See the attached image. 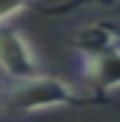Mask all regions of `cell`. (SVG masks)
<instances>
[{
  "label": "cell",
  "instance_id": "4",
  "mask_svg": "<svg viewBox=\"0 0 120 122\" xmlns=\"http://www.w3.org/2000/svg\"><path fill=\"white\" fill-rule=\"evenodd\" d=\"M29 5L32 0H0V27H6V21H11L13 16L27 11Z\"/></svg>",
  "mask_w": 120,
  "mask_h": 122
},
{
  "label": "cell",
  "instance_id": "6",
  "mask_svg": "<svg viewBox=\"0 0 120 122\" xmlns=\"http://www.w3.org/2000/svg\"><path fill=\"white\" fill-rule=\"evenodd\" d=\"M115 27H117V32H120V24H115Z\"/></svg>",
  "mask_w": 120,
  "mask_h": 122
},
{
  "label": "cell",
  "instance_id": "3",
  "mask_svg": "<svg viewBox=\"0 0 120 122\" xmlns=\"http://www.w3.org/2000/svg\"><path fill=\"white\" fill-rule=\"evenodd\" d=\"M80 77L91 85L96 98H104L120 88V45H109L88 56H80Z\"/></svg>",
  "mask_w": 120,
  "mask_h": 122
},
{
  "label": "cell",
  "instance_id": "1",
  "mask_svg": "<svg viewBox=\"0 0 120 122\" xmlns=\"http://www.w3.org/2000/svg\"><path fill=\"white\" fill-rule=\"evenodd\" d=\"M86 98H80L75 88L53 74H35L27 80H13L8 88L0 90V112L24 117L48 109H67L80 106Z\"/></svg>",
  "mask_w": 120,
  "mask_h": 122
},
{
  "label": "cell",
  "instance_id": "5",
  "mask_svg": "<svg viewBox=\"0 0 120 122\" xmlns=\"http://www.w3.org/2000/svg\"><path fill=\"white\" fill-rule=\"evenodd\" d=\"M117 0H67L64 5H53V8H46L48 13H67L72 8H80V5H112Z\"/></svg>",
  "mask_w": 120,
  "mask_h": 122
},
{
  "label": "cell",
  "instance_id": "2",
  "mask_svg": "<svg viewBox=\"0 0 120 122\" xmlns=\"http://www.w3.org/2000/svg\"><path fill=\"white\" fill-rule=\"evenodd\" d=\"M0 72L11 80H27L43 74L37 53L19 29L0 27Z\"/></svg>",
  "mask_w": 120,
  "mask_h": 122
}]
</instances>
